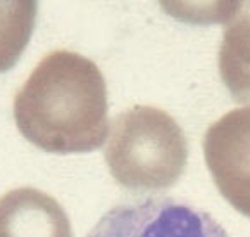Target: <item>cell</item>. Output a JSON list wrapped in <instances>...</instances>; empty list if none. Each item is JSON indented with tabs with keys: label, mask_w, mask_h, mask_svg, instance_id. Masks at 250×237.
Wrapping results in <instances>:
<instances>
[{
	"label": "cell",
	"mask_w": 250,
	"mask_h": 237,
	"mask_svg": "<svg viewBox=\"0 0 250 237\" xmlns=\"http://www.w3.org/2000/svg\"><path fill=\"white\" fill-rule=\"evenodd\" d=\"M0 237H73V230L54 197L21 187L0 197Z\"/></svg>",
	"instance_id": "cell-5"
},
{
	"label": "cell",
	"mask_w": 250,
	"mask_h": 237,
	"mask_svg": "<svg viewBox=\"0 0 250 237\" xmlns=\"http://www.w3.org/2000/svg\"><path fill=\"white\" fill-rule=\"evenodd\" d=\"M86 237H229L212 215L173 199H144L112 208Z\"/></svg>",
	"instance_id": "cell-3"
},
{
	"label": "cell",
	"mask_w": 250,
	"mask_h": 237,
	"mask_svg": "<svg viewBox=\"0 0 250 237\" xmlns=\"http://www.w3.org/2000/svg\"><path fill=\"white\" fill-rule=\"evenodd\" d=\"M104 156L110 175L123 187L162 190L183 175L188 144L171 115L154 106H135L112 121Z\"/></svg>",
	"instance_id": "cell-2"
},
{
	"label": "cell",
	"mask_w": 250,
	"mask_h": 237,
	"mask_svg": "<svg viewBox=\"0 0 250 237\" xmlns=\"http://www.w3.org/2000/svg\"><path fill=\"white\" fill-rule=\"evenodd\" d=\"M204 156L221 196L250 218V106L233 109L209 126Z\"/></svg>",
	"instance_id": "cell-4"
},
{
	"label": "cell",
	"mask_w": 250,
	"mask_h": 237,
	"mask_svg": "<svg viewBox=\"0 0 250 237\" xmlns=\"http://www.w3.org/2000/svg\"><path fill=\"white\" fill-rule=\"evenodd\" d=\"M14 119L22 137L45 152L95 151L110 130L102 71L76 52H52L16 95Z\"/></svg>",
	"instance_id": "cell-1"
},
{
	"label": "cell",
	"mask_w": 250,
	"mask_h": 237,
	"mask_svg": "<svg viewBox=\"0 0 250 237\" xmlns=\"http://www.w3.org/2000/svg\"><path fill=\"white\" fill-rule=\"evenodd\" d=\"M219 48V73L233 99L250 106V0H242L226 23Z\"/></svg>",
	"instance_id": "cell-6"
},
{
	"label": "cell",
	"mask_w": 250,
	"mask_h": 237,
	"mask_svg": "<svg viewBox=\"0 0 250 237\" xmlns=\"http://www.w3.org/2000/svg\"><path fill=\"white\" fill-rule=\"evenodd\" d=\"M173 19L187 24H226L236 14L242 0H157Z\"/></svg>",
	"instance_id": "cell-8"
},
{
	"label": "cell",
	"mask_w": 250,
	"mask_h": 237,
	"mask_svg": "<svg viewBox=\"0 0 250 237\" xmlns=\"http://www.w3.org/2000/svg\"><path fill=\"white\" fill-rule=\"evenodd\" d=\"M38 0H0V73L9 71L31 40Z\"/></svg>",
	"instance_id": "cell-7"
}]
</instances>
